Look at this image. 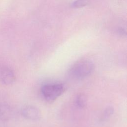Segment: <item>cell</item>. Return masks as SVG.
Returning a JSON list of instances; mask_svg holds the SVG:
<instances>
[{"label":"cell","mask_w":127,"mask_h":127,"mask_svg":"<svg viewBox=\"0 0 127 127\" xmlns=\"http://www.w3.org/2000/svg\"><path fill=\"white\" fill-rule=\"evenodd\" d=\"M94 64L89 60H82L75 63L71 67V75L77 79H82L88 76L93 70Z\"/></svg>","instance_id":"6da1fadb"},{"label":"cell","mask_w":127,"mask_h":127,"mask_svg":"<svg viewBox=\"0 0 127 127\" xmlns=\"http://www.w3.org/2000/svg\"><path fill=\"white\" fill-rule=\"evenodd\" d=\"M64 90V85L62 83H48L42 86L41 92L45 100L53 102L60 97Z\"/></svg>","instance_id":"7a4b0ae2"},{"label":"cell","mask_w":127,"mask_h":127,"mask_svg":"<svg viewBox=\"0 0 127 127\" xmlns=\"http://www.w3.org/2000/svg\"><path fill=\"white\" fill-rule=\"evenodd\" d=\"M15 80V75L13 71L7 66L0 67V81L4 85L12 84Z\"/></svg>","instance_id":"3957f363"},{"label":"cell","mask_w":127,"mask_h":127,"mask_svg":"<svg viewBox=\"0 0 127 127\" xmlns=\"http://www.w3.org/2000/svg\"><path fill=\"white\" fill-rule=\"evenodd\" d=\"M21 114L25 119L31 121L38 120L41 116L39 109L32 105H28L24 107L21 110Z\"/></svg>","instance_id":"277c9868"},{"label":"cell","mask_w":127,"mask_h":127,"mask_svg":"<svg viewBox=\"0 0 127 127\" xmlns=\"http://www.w3.org/2000/svg\"><path fill=\"white\" fill-rule=\"evenodd\" d=\"M12 116V110L10 105L6 103H0V121H8Z\"/></svg>","instance_id":"5b68a950"},{"label":"cell","mask_w":127,"mask_h":127,"mask_svg":"<svg viewBox=\"0 0 127 127\" xmlns=\"http://www.w3.org/2000/svg\"><path fill=\"white\" fill-rule=\"evenodd\" d=\"M75 102L77 106L80 108H84L87 104V98L83 94H79L76 98Z\"/></svg>","instance_id":"8992f818"},{"label":"cell","mask_w":127,"mask_h":127,"mask_svg":"<svg viewBox=\"0 0 127 127\" xmlns=\"http://www.w3.org/2000/svg\"><path fill=\"white\" fill-rule=\"evenodd\" d=\"M114 109L112 106H108L107 107L104 111H103V114L101 118V120L102 121L106 120L108 118H109L114 113Z\"/></svg>","instance_id":"52a82bcc"},{"label":"cell","mask_w":127,"mask_h":127,"mask_svg":"<svg viewBox=\"0 0 127 127\" xmlns=\"http://www.w3.org/2000/svg\"><path fill=\"white\" fill-rule=\"evenodd\" d=\"M89 2V0H76L71 3V6L75 8H80L86 6Z\"/></svg>","instance_id":"ba28073f"},{"label":"cell","mask_w":127,"mask_h":127,"mask_svg":"<svg viewBox=\"0 0 127 127\" xmlns=\"http://www.w3.org/2000/svg\"><path fill=\"white\" fill-rule=\"evenodd\" d=\"M117 33H118L119 35H121V36L126 35V34L125 30L123 28H119L117 30Z\"/></svg>","instance_id":"9c48e42d"},{"label":"cell","mask_w":127,"mask_h":127,"mask_svg":"<svg viewBox=\"0 0 127 127\" xmlns=\"http://www.w3.org/2000/svg\"><path fill=\"white\" fill-rule=\"evenodd\" d=\"M0 127H4V126H3V125H2L1 124H0Z\"/></svg>","instance_id":"30bf717a"}]
</instances>
